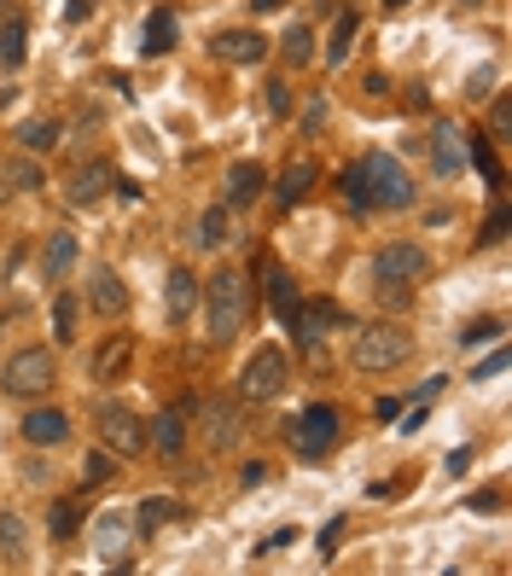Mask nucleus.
<instances>
[{
  "instance_id": "15",
  "label": "nucleus",
  "mask_w": 512,
  "mask_h": 576,
  "mask_svg": "<svg viewBox=\"0 0 512 576\" xmlns=\"http://www.w3.org/2000/svg\"><path fill=\"white\" fill-rule=\"evenodd\" d=\"M315 180H321V164H315V157H292V164L279 169V180H274V198H279V209L303 204V198L315 193Z\"/></svg>"
},
{
  "instance_id": "31",
  "label": "nucleus",
  "mask_w": 512,
  "mask_h": 576,
  "mask_svg": "<svg viewBox=\"0 0 512 576\" xmlns=\"http://www.w3.org/2000/svg\"><path fill=\"white\" fill-rule=\"evenodd\" d=\"M221 240H227V204L204 209V216H198V227H193V245H198V251H216Z\"/></svg>"
},
{
  "instance_id": "37",
  "label": "nucleus",
  "mask_w": 512,
  "mask_h": 576,
  "mask_svg": "<svg viewBox=\"0 0 512 576\" xmlns=\"http://www.w3.org/2000/svg\"><path fill=\"white\" fill-rule=\"evenodd\" d=\"M268 111H274V117H286V111H292V88H286V76H279V82H268Z\"/></svg>"
},
{
  "instance_id": "39",
  "label": "nucleus",
  "mask_w": 512,
  "mask_h": 576,
  "mask_svg": "<svg viewBox=\"0 0 512 576\" xmlns=\"http://www.w3.org/2000/svg\"><path fill=\"white\" fill-rule=\"evenodd\" d=\"M292 541H297V530H292V524H286V530H274V536H268L263 547H256V554H279V547H292Z\"/></svg>"
},
{
  "instance_id": "34",
  "label": "nucleus",
  "mask_w": 512,
  "mask_h": 576,
  "mask_svg": "<svg viewBox=\"0 0 512 576\" xmlns=\"http://www.w3.org/2000/svg\"><path fill=\"white\" fill-rule=\"evenodd\" d=\"M111 478H117V455L106 449V442H99V449L88 455V466H82V484L99 489V484H111Z\"/></svg>"
},
{
  "instance_id": "38",
  "label": "nucleus",
  "mask_w": 512,
  "mask_h": 576,
  "mask_svg": "<svg viewBox=\"0 0 512 576\" xmlns=\"http://www.w3.org/2000/svg\"><path fill=\"white\" fill-rule=\"evenodd\" d=\"M506 227H512V216H506V209H495V216L483 222V245H495V240H506Z\"/></svg>"
},
{
  "instance_id": "35",
  "label": "nucleus",
  "mask_w": 512,
  "mask_h": 576,
  "mask_svg": "<svg viewBox=\"0 0 512 576\" xmlns=\"http://www.w3.org/2000/svg\"><path fill=\"white\" fill-rule=\"evenodd\" d=\"M76 314H82V303H76L70 292H59L53 297V338H59V344H70V338H76Z\"/></svg>"
},
{
  "instance_id": "13",
  "label": "nucleus",
  "mask_w": 512,
  "mask_h": 576,
  "mask_svg": "<svg viewBox=\"0 0 512 576\" xmlns=\"http://www.w3.org/2000/svg\"><path fill=\"white\" fill-rule=\"evenodd\" d=\"M198 297H204V285L193 280L187 262H181V269H169V280H164V309H169V326H187V321H193V309H198Z\"/></svg>"
},
{
  "instance_id": "18",
  "label": "nucleus",
  "mask_w": 512,
  "mask_h": 576,
  "mask_svg": "<svg viewBox=\"0 0 512 576\" xmlns=\"http://www.w3.org/2000/svg\"><path fill=\"white\" fill-rule=\"evenodd\" d=\"M204 442H210V455H227L239 442V402L234 397L210 402V413H204Z\"/></svg>"
},
{
  "instance_id": "27",
  "label": "nucleus",
  "mask_w": 512,
  "mask_h": 576,
  "mask_svg": "<svg viewBox=\"0 0 512 576\" xmlns=\"http://www.w3.org/2000/svg\"><path fill=\"white\" fill-rule=\"evenodd\" d=\"M175 47V12H151L146 18V30H140V52H151V59H158V52H169Z\"/></svg>"
},
{
  "instance_id": "9",
  "label": "nucleus",
  "mask_w": 512,
  "mask_h": 576,
  "mask_svg": "<svg viewBox=\"0 0 512 576\" xmlns=\"http://www.w3.org/2000/svg\"><path fill=\"white\" fill-rule=\"evenodd\" d=\"M93 554L99 565H111V570H128V559H135V518H122V512H99L93 524Z\"/></svg>"
},
{
  "instance_id": "2",
  "label": "nucleus",
  "mask_w": 512,
  "mask_h": 576,
  "mask_svg": "<svg viewBox=\"0 0 512 576\" xmlns=\"http://www.w3.org/2000/svg\"><path fill=\"white\" fill-rule=\"evenodd\" d=\"M198 303H204V332H210V344H234V338L250 326V274L216 269Z\"/></svg>"
},
{
  "instance_id": "44",
  "label": "nucleus",
  "mask_w": 512,
  "mask_h": 576,
  "mask_svg": "<svg viewBox=\"0 0 512 576\" xmlns=\"http://www.w3.org/2000/svg\"><path fill=\"white\" fill-rule=\"evenodd\" d=\"M466 466H472V449H454V455H449V471H454V478H460Z\"/></svg>"
},
{
  "instance_id": "21",
  "label": "nucleus",
  "mask_w": 512,
  "mask_h": 576,
  "mask_svg": "<svg viewBox=\"0 0 512 576\" xmlns=\"http://www.w3.org/2000/svg\"><path fill=\"white\" fill-rule=\"evenodd\" d=\"M0 559H7L12 570L30 565V530H23L18 512H0Z\"/></svg>"
},
{
  "instance_id": "25",
  "label": "nucleus",
  "mask_w": 512,
  "mask_h": 576,
  "mask_svg": "<svg viewBox=\"0 0 512 576\" xmlns=\"http://www.w3.org/2000/svg\"><path fill=\"white\" fill-rule=\"evenodd\" d=\"M59 140H65V123L59 117H30V123L18 128V146L23 152H53Z\"/></svg>"
},
{
  "instance_id": "47",
  "label": "nucleus",
  "mask_w": 512,
  "mask_h": 576,
  "mask_svg": "<svg viewBox=\"0 0 512 576\" xmlns=\"http://www.w3.org/2000/svg\"><path fill=\"white\" fill-rule=\"evenodd\" d=\"M384 7H407V0H384Z\"/></svg>"
},
{
  "instance_id": "19",
  "label": "nucleus",
  "mask_w": 512,
  "mask_h": 576,
  "mask_svg": "<svg viewBox=\"0 0 512 576\" xmlns=\"http://www.w3.org/2000/svg\"><path fill=\"white\" fill-rule=\"evenodd\" d=\"M263 187H268L263 164H250V157H245V164H234V169H227L221 204H227V209H245V204H256V198H263Z\"/></svg>"
},
{
  "instance_id": "43",
  "label": "nucleus",
  "mask_w": 512,
  "mask_h": 576,
  "mask_svg": "<svg viewBox=\"0 0 512 576\" xmlns=\"http://www.w3.org/2000/svg\"><path fill=\"white\" fill-rule=\"evenodd\" d=\"M396 413H402V402H396V397H384V402L373 408V419H378V426H391V419H396Z\"/></svg>"
},
{
  "instance_id": "26",
  "label": "nucleus",
  "mask_w": 512,
  "mask_h": 576,
  "mask_svg": "<svg viewBox=\"0 0 512 576\" xmlns=\"http://www.w3.org/2000/svg\"><path fill=\"white\" fill-rule=\"evenodd\" d=\"M268 309H274V321L292 326V314H297V285H292L286 269H268Z\"/></svg>"
},
{
  "instance_id": "30",
  "label": "nucleus",
  "mask_w": 512,
  "mask_h": 576,
  "mask_svg": "<svg viewBox=\"0 0 512 576\" xmlns=\"http://www.w3.org/2000/svg\"><path fill=\"white\" fill-rule=\"evenodd\" d=\"M355 30H362V18H355V12L344 7V12H338V23H332V41H326V59H332V65H344V59H349Z\"/></svg>"
},
{
  "instance_id": "29",
  "label": "nucleus",
  "mask_w": 512,
  "mask_h": 576,
  "mask_svg": "<svg viewBox=\"0 0 512 576\" xmlns=\"http://www.w3.org/2000/svg\"><path fill=\"white\" fill-rule=\"evenodd\" d=\"M47 530H53V541L76 536V530H82V501H76V495H65V501H53V507H47Z\"/></svg>"
},
{
  "instance_id": "11",
  "label": "nucleus",
  "mask_w": 512,
  "mask_h": 576,
  "mask_svg": "<svg viewBox=\"0 0 512 576\" xmlns=\"http://www.w3.org/2000/svg\"><path fill=\"white\" fill-rule=\"evenodd\" d=\"M338 321H344V314H338V303H332V297H309V303H297L292 332H297V344H303V350H315V344H321V338H326L332 326H338Z\"/></svg>"
},
{
  "instance_id": "20",
  "label": "nucleus",
  "mask_w": 512,
  "mask_h": 576,
  "mask_svg": "<svg viewBox=\"0 0 512 576\" xmlns=\"http://www.w3.org/2000/svg\"><path fill=\"white\" fill-rule=\"evenodd\" d=\"M151 449H158L164 460L187 455V408H164L158 419H151Z\"/></svg>"
},
{
  "instance_id": "28",
  "label": "nucleus",
  "mask_w": 512,
  "mask_h": 576,
  "mask_svg": "<svg viewBox=\"0 0 512 576\" xmlns=\"http://www.w3.org/2000/svg\"><path fill=\"white\" fill-rule=\"evenodd\" d=\"M106 180H111V169H106V164H82V169H76V180H70V204H93V198H106Z\"/></svg>"
},
{
  "instance_id": "6",
  "label": "nucleus",
  "mask_w": 512,
  "mask_h": 576,
  "mask_svg": "<svg viewBox=\"0 0 512 576\" xmlns=\"http://www.w3.org/2000/svg\"><path fill=\"white\" fill-rule=\"evenodd\" d=\"M425 274H431V256H425L420 245H407V240L378 245V256H373V280H378L391 297H402L407 285H420Z\"/></svg>"
},
{
  "instance_id": "7",
  "label": "nucleus",
  "mask_w": 512,
  "mask_h": 576,
  "mask_svg": "<svg viewBox=\"0 0 512 576\" xmlns=\"http://www.w3.org/2000/svg\"><path fill=\"white\" fill-rule=\"evenodd\" d=\"M93 431H99V442H106L111 455H140L146 449V419L128 408V402H99V413H93Z\"/></svg>"
},
{
  "instance_id": "23",
  "label": "nucleus",
  "mask_w": 512,
  "mask_h": 576,
  "mask_svg": "<svg viewBox=\"0 0 512 576\" xmlns=\"http://www.w3.org/2000/svg\"><path fill=\"white\" fill-rule=\"evenodd\" d=\"M23 12L12 7V0H0V59L7 65H23Z\"/></svg>"
},
{
  "instance_id": "46",
  "label": "nucleus",
  "mask_w": 512,
  "mask_h": 576,
  "mask_svg": "<svg viewBox=\"0 0 512 576\" xmlns=\"http://www.w3.org/2000/svg\"><path fill=\"white\" fill-rule=\"evenodd\" d=\"M250 7H256V12H274V7H286V0H250Z\"/></svg>"
},
{
  "instance_id": "40",
  "label": "nucleus",
  "mask_w": 512,
  "mask_h": 576,
  "mask_svg": "<svg viewBox=\"0 0 512 576\" xmlns=\"http://www.w3.org/2000/svg\"><path fill=\"white\" fill-rule=\"evenodd\" d=\"M506 128H512V99H495V140H506Z\"/></svg>"
},
{
  "instance_id": "5",
  "label": "nucleus",
  "mask_w": 512,
  "mask_h": 576,
  "mask_svg": "<svg viewBox=\"0 0 512 576\" xmlns=\"http://www.w3.org/2000/svg\"><path fill=\"white\" fill-rule=\"evenodd\" d=\"M286 379H292V355L279 344H263L239 373V402H274L286 390Z\"/></svg>"
},
{
  "instance_id": "17",
  "label": "nucleus",
  "mask_w": 512,
  "mask_h": 576,
  "mask_svg": "<svg viewBox=\"0 0 512 576\" xmlns=\"http://www.w3.org/2000/svg\"><path fill=\"white\" fill-rule=\"evenodd\" d=\"M268 36L263 30H221L216 36V59H227V65H263L268 59Z\"/></svg>"
},
{
  "instance_id": "4",
  "label": "nucleus",
  "mask_w": 512,
  "mask_h": 576,
  "mask_svg": "<svg viewBox=\"0 0 512 576\" xmlns=\"http://www.w3.org/2000/svg\"><path fill=\"white\" fill-rule=\"evenodd\" d=\"M53 373H59V361L47 344H23L18 355H7V367H0V384H7V397L18 402H36L53 390Z\"/></svg>"
},
{
  "instance_id": "33",
  "label": "nucleus",
  "mask_w": 512,
  "mask_h": 576,
  "mask_svg": "<svg viewBox=\"0 0 512 576\" xmlns=\"http://www.w3.org/2000/svg\"><path fill=\"white\" fill-rule=\"evenodd\" d=\"M279 52H286V65L297 70V65H309L315 59V36H309V23H292L286 36H279Z\"/></svg>"
},
{
  "instance_id": "24",
  "label": "nucleus",
  "mask_w": 512,
  "mask_h": 576,
  "mask_svg": "<svg viewBox=\"0 0 512 576\" xmlns=\"http://www.w3.org/2000/svg\"><path fill=\"white\" fill-rule=\"evenodd\" d=\"M70 269H76V240H70V233L59 227L53 240H47V251H41V274H47V280L59 285V280H65Z\"/></svg>"
},
{
  "instance_id": "16",
  "label": "nucleus",
  "mask_w": 512,
  "mask_h": 576,
  "mask_svg": "<svg viewBox=\"0 0 512 576\" xmlns=\"http://www.w3.org/2000/svg\"><path fill=\"white\" fill-rule=\"evenodd\" d=\"M431 169H437V175H460V169H466V128H454V123L431 128Z\"/></svg>"
},
{
  "instance_id": "8",
  "label": "nucleus",
  "mask_w": 512,
  "mask_h": 576,
  "mask_svg": "<svg viewBox=\"0 0 512 576\" xmlns=\"http://www.w3.org/2000/svg\"><path fill=\"white\" fill-rule=\"evenodd\" d=\"M292 449L303 455V460H321L332 442H338V408H326V402H315V408H303L297 419H292Z\"/></svg>"
},
{
  "instance_id": "3",
  "label": "nucleus",
  "mask_w": 512,
  "mask_h": 576,
  "mask_svg": "<svg viewBox=\"0 0 512 576\" xmlns=\"http://www.w3.org/2000/svg\"><path fill=\"white\" fill-rule=\"evenodd\" d=\"M407 355H414V332L396 326V321H367L349 338L355 373H396V367H407Z\"/></svg>"
},
{
  "instance_id": "10",
  "label": "nucleus",
  "mask_w": 512,
  "mask_h": 576,
  "mask_svg": "<svg viewBox=\"0 0 512 576\" xmlns=\"http://www.w3.org/2000/svg\"><path fill=\"white\" fill-rule=\"evenodd\" d=\"M128 367H135V338H128V332H111L106 344L88 355V379H93V384H122Z\"/></svg>"
},
{
  "instance_id": "42",
  "label": "nucleus",
  "mask_w": 512,
  "mask_h": 576,
  "mask_svg": "<svg viewBox=\"0 0 512 576\" xmlns=\"http://www.w3.org/2000/svg\"><path fill=\"white\" fill-rule=\"evenodd\" d=\"M472 512H501V495H495V489H483V495H472Z\"/></svg>"
},
{
  "instance_id": "45",
  "label": "nucleus",
  "mask_w": 512,
  "mask_h": 576,
  "mask_svg": "<svg viewBox=\"0 0 512 576\" xmlns=\"http://www.w3.org/2000/svg\"><path fill=\"white\" fill-rule=\"evenodd\" d=\"M88 7H93V0H65V12H70V18H88Z\"/></svg>"
},
{
  "instance_id": "12",
  "label": "nucleus",
  "mask_w": 512,
  "mask_h": 576,
  "mask_svg": "<svg viewBox=\"0 0 512 576\" xmlns=\"http://www.w3.org/2000/svg\"><path fill=\"white\" fill-rule=\"evenodd\" d=\"M23 437L36 442V449H59V442L70 437V413L65 408H53V402H41L36 397V408L23 413Z\"/></svg>"
},
{
  "instance_id": "36",
  "label": "nucleus",
  "mask_w": 512,
  "mask_h": 576,
  "mask_svg": "<svg viewBox=\"0 0 512 576\" xmlns=\"http://www.w3.org/2000/svg\"><path fill=\"white\" fill-rule=\"evenodd\" d=\"M501 332H506L501 321H472L466 332H460V344H466V350H472V344H495V338H501Z\"/></svg>"
},
{
  "instance_id": "1",
  "label": "nucleus",
  "mask_w": 512,
  "mask_h": 576,
  "mask_svg": "<svg viewBox=\"0 0 512 576\" xmlns=\"http://www.w3.org/2000/svg\"><path fill=\"white\" fill-rule=\"evenodd\" d=\"M344 193L355 209H407L414 204V180H407V169L391 152H367L362 164L344 175Z\"/></svg>"
},
{
  "instance_id": "22",
  "label": "nucleus",
  "mask_w": 512,
  "mask_h": 576,
  "mask_svg": "<svg viewBox=\"0 0 512 576\" xmlns=\"http://www.w3.org/2000/svg\"><path fill=\"white\" fill-rule=\"evenodd\" d=\"M187 507L175 501V495H151V501H140V512H135V536H151V530H164V524H175Z\"/></svg>"
},
{
  "instance_id": "41",
  "label": "nucleus",
  "mask_w": 512,
  "mask_h": 576,
  "mask_svg": "<svg viewBox=\"0 0 512 576\" xmlns=\"http://www.w3.org/2000/svg\"><path fill=\"white\" fill-rule=\"evenodd\" d=\"M501 367H506V355L495 350V355H483V361L472 367V373H477V379H495V373H501Z\"/></svg>"
},
{
  "instance_id": "32",
  "label": "nucleus",
  "mask_w": 512,
  "mask_h": 576,
  "mask_svg": "<svg viewBox=\"0 0 512 576\" xmlns=\"http://www.w3.org/2000/svg\"><path fill=\"white\" fill-rule=\"evenodd\" d=\"M36 187H41V169L30 164V157H12L7 175H0V198L7 193H36Z\"/></svg>"
},
{
  "instance_id": "14",
  "label": "nucleus",
  "mask_w": 512,
  "mask_h": 576,
  "mask_svg": "<svg viewBox=\"0 0 512 576\" xmlns=\"http://www.w3.org/2000/svg\"><path fill=\"white\" fill-rule=\"evenodd\" d=\"M88 303L106 314V321H122V314H128V285H122V274L99 262V269L88 274Z\"/></svg>"
}]
</instances>
